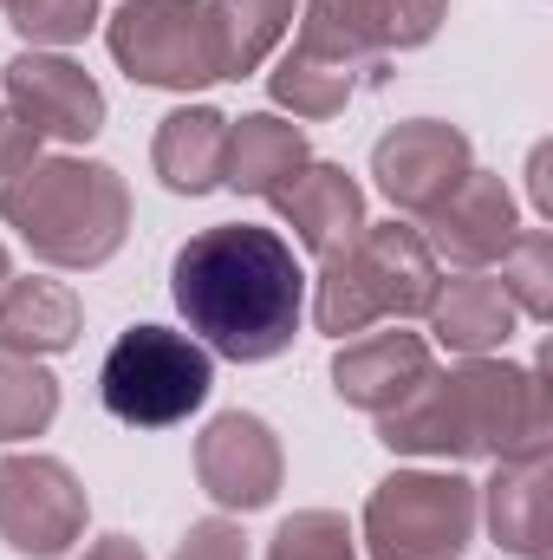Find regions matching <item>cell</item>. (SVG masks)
Returning <instances> with one entry per match:
<instances>
[{
	"label": "cell",
	"mask_w": 553,
	"mask_h": 560,
	"mask_svg": "<svg viewBox=\"0 0 553 560\" xmlns=\"http://www.w3.org/2000/svg\"><path fill=\"white\" fill-rule=\"evenodd\" d=\"M169 300L183 313V332L215 359L268 365L306 326V268L280 229L215 222L176 248Z\"/></svg>",
	"instance_id": "1"
},
{
	"label": "cell",
	"mask_w": 553,
	"mask_h": 560,
	"mask_svg": "<svg viewBox=\"0 0 553 560\" xmlns=\"http://www.w3.org/2000/svg\"><path fill=\"white\" fill-rule=\"evenodd\" d=\"M378 443L411 463H502L553 450V385L548 359L508 365L495 359H456L430 365L411 392L378 411Z\"/></svg>",
	"instance_id": "2"
},
{
	"label": "cell",
	"mask_w": 553,
	"mask_h": 560,
	"mask_svg": "<svg viewBox=\"0 0 553 560\" xmlns=\"http://www.w3.org/2000/svg\"><path fill=\"white\" fill-rule=\"evenodd\" d=\"M0 222L52 275H92L131 242V183L79 150L39 156L26 176L0 183Z\"/></svg>",
	"instance_id": "3"
},
{
	"label": "cell",
	"mask_w": 553,
	"mask_h": 560,
	"mask_svg": "<svg viewBox=\"0 0 553 560\" xmlns=\"http://www.w3.org/2000/svg\"><path fill=\"white\" fill-rule=\"evenodd\" d=\"M475 482L456 463H411L391 469L358 515L365 560H462L475 548Z\"/></svg>",
	"instance_id": "4"
},
{
	"label": "cell",
	"mask_w": 553,
	"mask_h": 560,
	"mask_svg": "<svg viewBox=\"0 0 553 560\" xmlns=\"http://www.w3.org/2000/svg\"><path fill=\"white\" fill-rule=\"evenodd\" d=\"M215 392V352L183 326H125L98 365V398L125 430H169L189 423Z\"/></svg>",
	"instance_id": "5"
},
{
	"label": "cell",
	"mask_w": 553,
	"mask_h": 560,
	"mask_svg": "<svg viewBox=\"0 0 553 560\" xmlns=\"http://www.w3.org/2000/svg\"><path fill=\"white\" fill-rule=\"evenodd\" d=\"M105 46H111L118 72L150 92L189 98V92H209L222 79L202 0H125L105 20Z\"/></svg>",
	"instance_id": "6"
},
{
	"label": "cell",
	"mask_w": 553,
	"mask_h": 560,
	"mask_svg": "<svg viewBox=\"0 0 553 560\" xmlns=\"http://www.w3.org/2000/svg\"><path fill=\"white\" fill-rule=\"evenodd\" d=\"M92 495L66 456L7 450L0 456V541L20 560H59L85 541Z\"/></svg>",
	"instance_id": "7"
},
{
	"label": "cell",
	"mask_w": 553,
	"mask_h": 560,
	"mask_svg": "<svg viewBox=\"0 0 553 560\" xmlns=\"http://www.w3.org/2000/svg\"><path fill=\"white\" fill-rule=\"evenodd\" d=\"M0 105L13 118H26L46 143H66V150L92 143L105 131V118H111L105 85L72 52H33V46H20L0 66Z\"/></svg>",
	"instance_id": "8"
},
{
	"label": "cell",
	"mask_w": 553,
	"mask_h": 560,
	"mask_svg": "<svg viewBox=\"0 0 553 560\" xmlns=\"http://www.w3.org/2000/svg\"><path fill=\"white\" fill-rule=\"evenodd\" d=\"M469 170H475V143L449 118H404L372 143V183L398 222H423Z\"/></svg>",
	"instance_id": "9"
},
{
	"label": "cell",
	"mask_w": 553,
	"mask_h": 560,
	"mask_svg": "<svg viewBox=\"0 0 553 560\" xmlns=\"http://www.w3.org/2000/svg\"><path fill=\"white\" fill-rule=\"evenodd\" d=\"M196 482L222 515L274 509L286 489V450L280 430L261 411H222L196 436Z\"/></svg>",
	"instance_id": "10"
},
{
	"label": "cell",
	"mask_w": 553,
	"mask_h": 560,
	"mask_svg": "<svg viewBox=\"0 0 553 560\" xmlns=\"http://www.w3.org/2000/svg\"><path fill=\"white\" fill-rule=\"evenodd\" d=\"M521 229H528V222H521V202H515L508 176H495V170H482V163L416 222V235L430 242L436 268H456V275H489V268L508 255V242H515Z\"/></svg>",
	"instance_id": "11"
},
{
	"label": "cell",
	"mask_w": 553,
	"mask_h": 560,
	"mask_svg": "<svg viewBox=\"0 0 553 560\" xmlns=\"http://www.w3.org/2000/svg\"><path fill=\"white\" fill-rule=\"evenodd\" d=\"M475 515L502 555L553 560V450L502 456L489 482H475Z\"/></svg>",
	"instance_id": "12"
},
{
	"label": "cell",
	"mask_w": 553,
	"mask_h": 560,
	"mask_svg": "<svg viewBox=\"0 0 553 560\" xmlns=\"http://www.w3.org/2000/svg\"><path fill=\"white\" fill-rule=\"evenodd\" d=\"M280 215V229H293V242L313 255V261H326V255H339V248H352L358 235H365V222H372V202H365V183L345 170V163H299L293 170V183L268 196Z\"/></svg>",
	"instance_id": "13"
},
{
	"label": "cell",
	"mask_w": 553,
	"mask_h": 560,
	"mask_svg": "<svg viewBox=\"0 0 553 560\" xmlns=\"http://www.w3.org/2000/svg\"><path fill=\"white\" fill-rule=\"evenodd\" d=\"M430 365H436L430 339L391 319V326H372L358 339H339V352H332V392H339V405L378 418V411H391L411 392Z\"/></svg>",
	"instance_id": "14"
},
{
	"label": "cell",
	"mask_w": 553,
	"mask_h": 560,
	"mask_svg": "<svg viewBox=\"0 0 553 560\" xmlns=\"http://www.w3.org/2000/svg\"><path fill=\"white\" fill-rule=\"evenodd\" d=\"M423 319H430L423 339L456 352V359H495L521 332V313H515V300L502 293L495 275H443Z\"/></svg>",
	"instance_id": "15"
},
{
	"label": "cell",
	"mask_w": 553,
	"mask_h": 560,
	"mask_svg": "<svg viewBox=\"0 0 553 560\" xmlns=\"http://www.w3.org/2000/svg\"><path fill=\"white\" fill-rule=\"evenodd\" d=\"M352 255H358V268L372 280V293H378V313L385 319H423L430 313V300H436V287H443V268H436V255H430V242L416 235V222H365V235L352 242Z\"/></svg>",
	"instance_id": "16"
},
{
	"label": "cell",
	"mask_w": 553,
	"mask_h": 560,
	"mask_svg": "<svg viewBox=\"0 0 553 560\" xmlns=\"http://www.w3.org/2000/svg\"><path fill=\"white\" fill-rule=\"evenodd\" d=\"M85 339V300L66 280L13 275L0 287V359H59Z\"/></svg>",
	"instance_id": "17"
},
{
	"label": "cell",
	"mask_w": 553,
	"mask_h": 560,
	"mask_svg": "<svg viewBox=\"0 0 553 560\" xmlns=\"http://www.w3.org/2000/svg\"><path fill=\"white\" fill-rule=\"evenodd\" d=\"M313 163V143H306V125L280 118V112H242L228 118V150H222V189L235 196H274L293 183V170Z\"/></svg>",
	"instance_id": "18"
},
{
	"label": "cell",
	"mask_w": 553,
	"mask_h": 560,
	"mask_svg": "<svg viewBox=\"0 0 553 560\" xmlns=\"http://www.w3.org/2000/svg\"><path fill=\"white\" fill-rule=\"evenodd\" d=\"M222 150H228V118L215 105H176L156 118L150 138V170L169 196H215L222 189Z\"/></svg>",
	"instance_id": "19"
},
{
	"label": "cell",
	"mask_w": 553,
	"mask_h": 560,
	"mask_svg": "<svg viewBox=\"0 0 553 560\" xmlns=\"http://www.w3.org/2000/svg\"><path fill=\"white\" fill-rule=\"evenodd\" d=\"M261 72H268L274 112L293 118V125H326V118H339V112L358 98V85H365L352 66H332V59H319V52H306V46H280Z\"/></svg>",
	"instance_id": "20"
},
{
	"label": "cell",
	"mask_w": 553,
	"mask_h": 560,
	"mask_svg": "<svg viewBox=\"0 0 553 560\" xmlns=\"http://www.w3.org/2000/svg\"><path fill=\"white\" fill-rule=\"evenodd\" d=\"M209 7V33H215V59L222 79H255L293 33L299 0H202Z\"/></svg>",
	"instance_id": "21"
},
{
	"label": "cell",
	"mask_w": 553,
	"mask_h": 560,
	"mask_svg": "<svg viewBox=\"0 0 553 560\" xmlns=\"http://www.w3.org/2000/svg\"><path fill=\"white\" fill-rule=\"evenodd\" d=\"M59 423V378L46 359H0V443L26 450Z\"/></svg>",
	"instance_id": "22"
},
{
	"label": "cell",
	"mask_w": 553,
	"mask_h": 560,
	"mask_svg": "<svg viewBox=\"0 0 553 560\" xmlns=\"http://www.w3.org/2000/svg\"><path fill=\"white\" fill-rule=\"evenodd\" d=\"M293 46H306V52H319L332 66H352L358 79H385V59L372 52V39L358 33L345 0H306L293 13Z\"/></svg>",
	"instance_id": "23"
},
{
	"label": "cell",
	"mask_w": 553,
	"mask_h": 560,
	"mask_svg": "<svg viewBox=\"0 0 553 560\" xmlns=\"http://www.w3.org/2000/svg\"><path fill=\"white\" fill-rule=\"evenodd\" d=\"M345 7H352V20H358V33L372 39L378 59L430 46L449 20V0H345Z\"/></svg>",
	"instance_id": "24"
},
{
	"label": "cell",
	"mask_w": 553,
	"mask_h": 560,
	"mask_svg": "<svg viewBox=\"0 0 553 560\" xmlns=\"http://www.w3.org/2000/svg\"><path fill=\"white\" fill-rule=\"evenodd\" d=\"M489 275L502 280V293L515 300L521 319H534V326L553 319V235L548 229H521Z\"/></svg>",
	"instance_id": "25"
},
{
	"label": "cell",
	"mask_w": 553,
	"mask_h": 560,
	"mask_svg": "<svg viewBox=\"0 0 553 560\" xmlns=\"http://www.w3.org/2000/svg\"><path fill=\"white\" fill-rule=\"evenodd\" d=\"M0 13L20 33V46H33V52H66L105 26L98 0H7Z\"/></svg>",
	"instance_id": "26"
},
{
	"label": "cell",
	"mask_w": 553,
	"mask_h": 560,
	"mask_svg": "<svg viewBox=\"0 0 553 560\" xmlns=\"http://www.w3.org/2000/svg\"><path fill=\"white\" fill-rule=\"evenodd\" d=\"M268 560H358V528L339 509H293L268 535Z\"/></svg>",
	"instance_id": "27"
},
{
	"label": "cell",
	"mask_w": 553,
	"mask_h": 560,
	"mask_svg": "<svg viewBox=\"0 0 553 560\" xmlns=\"http://www.w3.org/2000/svg\"><path fill=\"white\" fill-rule=\"evenodd\" d=\"M169 560H255V555H248V535H242L235 515H202V522L183 528Z\"/></svg>",
	"instance_id": "28"
},
{
	"label": "cell",
	"mask_w": 553,
	"mask_h": 560,
	"mask_svg": "<svg viewBox=\"0 0 553 560\" xmlns=\"http://www.w3.org/2000/svg\"><path fill=\"white\" fill-rule=\"evenodd\" d=\"M46 156V138L26 125V118H13L7 105H0V183H13V176H26L33 163Z\"/></svg>",
	"instance_id": "29"
},
{
	"label": "cell",
	"mask_w": 553,
	"mask_h": 560,
	"mask_svg": "<svg viewBox=\"0 0 553 560\" xmlns=\"http://www.w3.org/2000/svg\"><path fill=\"white\" fill-rule=\"evenodd\" d=\"M528 202H534L541 222H553V143L548 138L528 150Z\"/></svg>",
	"instance_id": "30"
},
{
	"label": "cell",
	"mask_w": 553,
	"mask_h": 560,
	"mask_svg": "<svg viewBox=\"0 0 553 560\" xmlns=\"http://www.w3.org/2000/svg\"><path fill=\"white\" fill-rule=\"evenodd\" d=\"M72 560H150V555L131 535H98V541H85V555H72Z\"/></svg>",
	"instance_id": "31"
},
{
	"label": "cell",
	"mask_w": 553,
	"mask_h": 560,
	"mask_svg": "<svg viewBox=\"0 0 553 560\" xmlns=\"http://www.w3.org/2000/svg\"><path fill=\"white\" fill-rule=\"evenodd\" d=\"M7 280H13V261H7V248H0V287H7Z\"/></svg>",
	"instance_id": "32"
},
{
	"label": "cell",
	"mask_w": 553,
	"mask_h": 560,
	"mask_svg": "<svg viewBox=\"0 0 553 560\" xmlns=\"http://www.w3.org/2000/svg\"><path fill=\"white\" fill-rule=\"evenodd\" d=\"M0 7H7V0H0Z\"/></svg>",
	"instance_id": "33"
}]
</instances>
